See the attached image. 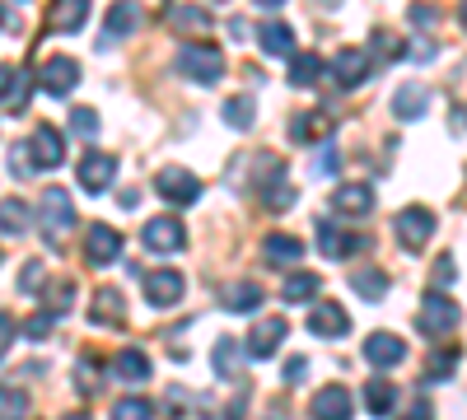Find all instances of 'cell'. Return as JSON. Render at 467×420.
I'll return each mask as SVG.
<instances>
[{
	"label": "cell",
	"mask_w": 467,
	"mask_h": 420,
	"mask_svg": "<svg viewBox=\"0 0 467 420\" xmlns=\"http://www.w3.org/2000/svg\"><path fill=\"white\" fill-rule=\"evenodd\" d=\"M229 33H234V37H239V43H244V37H248V33H253V28H248V24H244V19H229Z\"/></svg>",
	"instance_id": "53"
},
{
	"label": "cell",
	"mask_w": 467,
	"mask_h": 420,
	"mask_svg": "<svg viewBox=\"0 0 467 420\" xmlns=\"http://www.w3.org/2000/svg\"><path fill=\"white\" fill-rule=\"evenodd\" d=\"M154 192H160L169 206H192V201H202V182H197V173H187V169H160Z\"/></svg>",
	"instance_id": "5"
},
{
	"label": "cell",
	"mask_w": 467,
	"mask_h": 420,
	"mask_svg": "<svg viewBox=\"0 0 467 420\" xmlns=\"http://www.w3.org/2000/svg\"><path fill=\"white\" fill-rule=\"evenodd\" d=\"M145 248L150 252H160V257H169V252H182V243H187V229H182V220H173V215H160V220H150L145 224Z\"/></svg>",
	"instance_id": "7"
},
{
	"label": "cell",
	"mask_w": 467,
	"mask_h": 420,
	"mask_svg": "<svg viewBox=\"0 0 467 420\" xmlns=\"http://www.w3.org/2000/svg\"><path fill=\"white\" fill-rule=\"evenodd\" d=\"M308 332H314V336H323V341H337V336H346V332H350V318H346V309H341V303H332V299H318L314 309H308Z\"/></svg>",
	"instance_id": "12"
},
{
	"label": "cell",
	"mask_w": 467,
	"mask_h": 420,
	"mask_svg": "<svg viewBox=\"0 0 467 420\" xmlns=\"http://www.w3.org/2000/svg\"><path fill=\"white\" fill-rule=\"evenodd\" d=\"M304 374H308V360H285V384H304Z\"/></svg>",
	"instance_id": "49"
},
{
	"label": "cell",
	"mask_w": 467,
	"mask_h": 420,
	"mask_svg": "<svg viewBox=\"0 0 467 420\" xmlns=\"http://www.w3.org/2000/svg\"><path fill=\"white\" fill-rule=\"evenodd\" d=\"M425 108H431V89H425V85H402L393 94V118H402V122L425 118Z\"/></svg>",
	"instance_id": "25"
},
{
	"label": "cell",
	"mask_w": 467,
	"mask_h": 420,
	"mask_svg": "<svg viewBox=\"0 0 467 420\" xmlns=\"http://www.w3.org/2000/svg\"><path fill=\"white\" fill-rule=\"evenodd\" d=\"M28 206L19 197H5L0 201V234H28Z\"/></svg>",
	"instance_id": "37"
},
{
	"label": "cell",
	"mask_w": 467,
	"mask_h": 420,
	"mask_svg": "<svg viewBox=\"0 0 467 420\" xmlns=\"http://www.w3.org/2000/svg\"><path fill=\"white\" fill-rule=\"evenodd\" d=\"M290 136H295V145H318V140L332 136V118L318 112V108H308V112H299V118L290 122Z\"/></svg>",
	"instance_id": "21"
},
{
	"label": "cell",
	"mask_w": 467,
	"mask_h": 420,
	"mask_svg": "<svg viewBox=\"0 0 467 420\" xmlns=\"http://www.w3.org/2000/svg\"><path fill=\"white\" fill-rule=\"evenodd\" d=\"M28 415V397L15 384H0V420H24Z\"/></svg>",
	"instance_id": "38"
},
{
	"label": "cell",
	"mask_w": 467,
	"mask_h": 420,
	"mask_svg": "<svg viewBox=\"0 0 467 420\" xmlns=\"http://www.w3.org/2000/svg\"><path fill=\"white\" fill-rule=\"evenodd\" d=\"M262 285H253V281H234V285H224V294H220V309L224 313H257L262 309Z\"/></svg>",
	"instance_id": "20"
},
{
	"label": "cell",
	"mask_w": 467,
	"mask_h": 420,
	"mask_svg": "<svg viewBox=\"0 0 467 420\" xmlns=\"http://www.w3.org/2000/svg\"><path fill=\"white\" fill-rule=\"evenodd\" d=\"M350 290H356L360 299H369V303H379L388 294V276L379 271V266H356V271H350Z\"/></svg>",
	"instance_id": "31"
},
{
	"label": "cell",
	"mask_w": 467,
	"mask_h": 420,
	"mask_svg": "<svg viewBox=\"0 0 467 420\" xmlns=\"http://www.w3.org/2000/svg\"><path fill=\"white\" fill-rule=\"evenodd\" d=\"M10 173H15V178H28V173H33V155H28V145H19L15 155H10Z\"/></svg>",
	"instance_id": "47"
},
{
	"label": "cell",
	"mask_w": 467,
	"mask_h": 420,
	"mask_svg": "<svg viewBox=\"0 0 467 420\" xmlns=\"http://www.w3.org/2000/svg\"><path fill=\"white\" fill-rule=\"evenodd\" d=\"M28 94H33V75L10 66L5 85H0V108H5V112H15V118H19V112L28 108Z\"/></svg>",
	"instance_id": "23"
},
{
	"label": "cell",
	"mask_w": 467,
	"mask_h": 420,
	"mask_svg": "<svg viewBox=\"0 0 467 420\" xmlns=\"http://www.w3.org/2000/svg\"><path fill=\"white\" fill-rule=\"evenodd\" d=\"M398 420H435V411H431V402H411Z\"/></svg>",
	"instance_id": "50"
},
{
	"label": "cell",
	"mask_w": 467,
	"mask_h": 420,
	"mask_svg": "<svg viewBox=\"0 0 467 420\" xmlns=\"http://www.w3.org/2000/svg\"><path fill=\"white\" fill-rule=\"evenodd\" d=\"M89 323H99V327H117L122 323V294L117 290H94V303H89Z\"/></svg>",
	"instance_id": "30"
},
{
	"label": "cell",
	"mask_w": 467,
	"mask_h": 420,
	"mask_svg": "<svg viewBox=\"0 0 467 420\" xmlns=\"http://www.w3.org/2000/svg\"><path fill=\"white\" fill-rule=\"evenodd\" d=\"M257 47H262L266 56H295V28L281 24V19H266V24L257 28Z\"/></svg>",
	"instance_id": "22"
},
{
	"label": "cell",
	"mask_w": 467,
	"mask_h": 420,
	"mask_svg": "<svg viewBox=\"0 0 467 420\" xmlns=\"http://www.w3.org/2000/svg\"><path fill=\"white\" fill-rule=\"evenodd\" d=\"M318 248H323V257H350L356 248H365V239L356 229H341L337 220H318Z\"/></svg>",
	"instance_id": "16"
},
{
	"label": "cell",
	"mask_w": 467,
	"mask_h": 420,
	"mask_svg": "<svg viewBox=\"0 0 467 420\" xmlns=\"http://www.w3.org/2000/svg\"><path fill=\"white\" fill-rule=\"evenodd\" d=\"M462 122H467V118H462Z\"/></svg>",
	"instance_id": "58"
},
{
	"label": "cell",
	"mask_w": 467,
	"mask_h": 420,
	"mask_svg": "<svg viewBox=\"0 0 467 420\" xmlns=\"http://www.w3.org/2000/svg\"><path fill=\"white\" fill-rule=\"evenodd\" d=\"M75 384H80V393H99V384H103V374H99V360L80 355V374H75Z\"/></svg>",
	"instance_id": "45"
},
{
	"label": "cell",
	"mask_w": 467,
	"mask_h": 420,
	"mask_svg": "<svg viewBox=\"0 0 467 420\" xmlns=\"http://www.w3.org/2000/svg\"><path fill=\"white\" fill-rule=\"evenodd\" d=\"M350 411H356V402H350V388H341V384L318 388L314 406H308V415H314V420H350Z\"/></svg>",
	"instance_id": "15"
},
{
	"label": "cell",
	"mask_w": 467,
	"mask_h": 420,
	"mask_svg": "<svg viewBox=\"0 0 467 420\" xmlns=\"http://www.w3.org/2000/svg\"><path fill=\"white\" fill-rule=\"evenodd\" d=\"M453 364H458V351L444 346L431 364H425V378H420V384H444V378H453Z\"/></svg>",
	"instance_id": "39"
},
{
	"label": "cell",
	"mask_w": 467,
	"mask_h": 420,
	"mask_svg": "<svg viewBox=\"0 0 467 420\" xmlns=\"http://www.w3.org/2000/svg\"><path fill=\"white\" fill-rule=\"evenodd\" d=\"M411 24H420V28L431 24V28H435V10H431V5H411Z\"/></svg>",
	"instance_id": "52"
},
{
	"label": "cell",
	"mask_w": 467,
	"mask_h": 420,
	"mask_svg": "<svg viewBox=\"0 0 467 420\" xmlns=\"http://www.w3.org/2000/svg\"><path fill=\"white\" fill-rule=\"evenodd\" d=\"M28 155H33V169H61L66 164V136L57 127H37L28 140Z\"/></svg>",
	"instance_id": "11"
},
{
	"label": "cell",
	"mask_w": 467,
	"mask_h": 420,
	"mask_svg": "<svg viewBox=\"0 0 467 420\" xmlns=\"http://www.w3.org/2000/svg\"><path fill=\"white\" fill-rule=\"evenodd\" d=\"M89 19V0H57L52 5V28L57 33H80Z\"/></svg>",
	"instance_id": "29"
},
{
	"label": "cell",
	"mask_w": 467,
	"mask_h": 420,
	"mask_svg": "<svg viewBox=\"0 0 467 420\" xmlns=\"http://www.w3.org/2000/svg\"><path fill=\"white\" fill-rule=\"evenodd\" d=\"M458 318H462L458 303L444 290H431V294H425V303H420V336L425 341H444L458 327Z\"/></svg>",
	"instance_id": "2"
},
{
	"label": "cell",
	"mask_w": 467,
	"mask_h": 420,
	"mask_svg": "<svg viewBox=\"0 0 467 420\" xmlns=\"http://www.w3.org/2000/svg\"><path fill=\"white\" fill-rule=\"evenodd\" d=\"M52 327H57V313H52V309H43V313H33L19 332H24L28 341H47V336H52Z\"/></svg>",
	"instance_id": "43"
},
{
	"label": "cell",
	"mask_w": 467,
	"mask_h": 420,
	"mask_svg": "<svg viewBox=\"0 0 467 420\" xmlns=\"http://www.w3.org/2000/svg\"><path fill=\"white\" fill-rule=\"evenodd\" d=\"M257 5H266V10H271V5H281V0H257Z\"/></svg>",
	"instance_id": "57"
},
{
	"label": "cell",
	"mask_w": 467,
	"mask_h": 420,
	"mask_svg": "<svg viewBox=\"0 0 467 420\" xmlns=\"http://www.w3.org/2000/svg\"><path fill=\"white\" fill-rule=\"evenodd\" d=\"M112 420H154V406L145 397H122L112 406Z\"/></svg>",
	"instance_id": "41"
},
{
	"label": "cell",
	"mask_w": 467,
	"mask_h": 420,
	"mask_svg": "<svg viewBox=\"0 0 467 420\" xmlns=\"http://www.w3.org/2000/svg\"><path fill=\"white\" fill-rule=\"evenodd\" d=\"M369 75H374V61H369L365 47H341V52H337V61H332V80H337L341 89L365 85Z\"/></svg>",
	"instance_id": "6"
},
{
	"label": "cell",
	"mask_w": 467,
	"mask_h": 420,
	"mask_svg": "<svg viewBox=\"0 0 467 420\" xmlns=\"http://www.w3.org/2000/svg\"><path fill=\"white\" fill-rule=\"evenodd\" d=\"M262 201H266V210H290L295 206V187L285 182V169L262 182Z\"/></svg>",
	"instance_id": "34"
},
{
	"label": "cell",
	"mask_w": 467,
	"mask_h": 420,
	"mask_svg": "<svg viewBox=\"0 0 467 420\" xmlns=\"http://www.w3.org/2000/svg\"><path fill=\"white\" fill-rule=\"evenodd\" d=\"M173 66L187 75L192 85H220V75H224V52L211 47V43H187V47L173 56Z\"/></svg>",
	"instance_id": "1"
},
{
	"label": "cell",
	"mask_w": 467,
	"mask_h": 420,
	"mask_svg": "<svg viewBox=\"0 0 467 420\" xmlns=\"http://www.w3.org/2000/svg\"><path fill=\"white\" fill-rule=\"evenodd\" d=\"M365 360H369L374 369H393V364L407 360V341L393 336V332H369V336H365Z\"/></svg>",
	"instance_id": "13"
},
{
	"label": "cell",
	"mask_w": 467,
	"mask_h": 420,
	"mask_svg": "<svg viewBox=\"0 0 467 420\" xmlns=\"http://www.w3.org/2000/svg\"><path fill=\"white\" fill-rule=\"evenodd\" d=\"M211 364H215V374L224 378V384H234V378L244 374V341L239 336H220L215 351H211Z\"/></svg>",
	"instance_id": "19"
},
{
	"label": "cell",
	"mask_w": 467,
	"mask_h": 420,
	"mask_svg": "<svg viewBox=\"0 0 467 420\" xmlns=\"http://www.w3.org/2000/svg\"><path fill=\"white\" fill-rule=\"evenodd\" d=\"M112 374L122 378V384H145V378H150V355L145 351H117Z\"/></svg>",
	"instance_id": "32"
},
{
	"label": "cell",
	"mask_w": 467,
	"mask_h": 420,
	"mask_svg": "<svg viewBox=\"0 0 467 420\" xmlns=\"http://www.w3.org/2000/svg\"><path fill=\"white\" fill-rule=\"evenodd\" d=\"M365 406H369V415H388L398 406V388L388 384V378H369L365 384Z\"/></svg>",
	"instance_id": "35"
},
{
	"label": "cell",
	"mask_w": 467,
	"mask_h": 420,
	"mask_svg": "<svg viewBox=\"0 0 467 420\" xmlns=\"http://www.w3.org/2000/svg\"><path fill=\"white\" fill-rule=\"evenodd\" d=\"M435 210H425V206H407L398 220H393V234H398V243L407 248V252H420L425 243H431V234H435Z\"/></svg>",
	"instance_id": "4"
},
{
	"label": "cell",
	"mask_w": 467,
	"mask_h": 420,
	"mask_svg": "<svg viewBox=\"0 0 467 420\" xmlns=\"http://www.w3.org/2000/svg\"><path fill=\"white\" fill-rule=\"evenodd\" d=\"M290 336V327H285V318H266V323H257L253 332H248V355L253 360H271L281 351V341Z\"/></svg>",
	"instance_id": "14"
},
{
	"label": "cell",
	"mask_w": 467,
	"mask_h": 420,
	"mask_svg": "<svg viewBox=\"0 0 467 420\" xmlns=\"http://www.w3.org/2000/svg\"><path fill=\"white\" fill-rule=\"evenodd\" d=\"M453 276H458V266H453V257H440V266H435V281H440V285H449Z\"/></svg>",
	"instance_id": "51"
},
{
	"label": "cell",
	"mask_w": 467,
	"mask_h": 420,
	"mask_svg": "<svg viewBox=\"0 0 467 420\" xmlns=\"http://www.w3.org/2000/svg\"><path fill=\"white\" fill-rule=\"evenodd\" d=\"M75 173H80V187H85L89 197H103L108 187H112V178H117V159H112V155H103V149H89V155L80 159V169H75Z\"/></svg>",
	"instance_id": "8"
},
{
	"label": "cell",
	"mask_w": 467,
	"mask_h": 420,
	"mask_svg": "<svg viewBox=\"0 0 467 420\" xmlns=\"http://www.w3.org/2000/svg\"><path fill=\"white\" fill-rule=\"evenodd\" d=\"M299 252H304V243L290 239V234H266V239H262V261H266V266H295Z\"/></svg>",
	"instance_id": "27"
},
{
	"label": "cell",
	"mask_w": 467,
	"mask_h": 420,
	"mask_svg": "<svg viewBox=\"0 0 467 420\" xmlns=\"http://www.w3.org/2000/svg\"><path fill=\"white\" fill-rule=\"evenodd\" d=\"M169 24H173L178 33H206V28H211V10H206V5H173V10H169Z\"/></svg>",
	"instance_id": "33"
},
{
	"label": "cell",
	"mask_w": 467,
	"mask_h": 420,
	"mask_svg": "<svg viewBox=\"0 0 467 420\" xmlns=\"http://www.w3.org/2000/svg\"><path fill=\"white\" fill-rule=\"evenodd\" d=\"M37 85H43L52 98H66L75 85H80V66H75L70 56H47L43 70H37Z\"/></svg>",
	"instance_id": "9"
},
{
	"label": "cell",
	"mask_w": 467,
	"mask_h": 420,
	"mask_svg": "<svg viewBox=\"0 0 467 420\" xmlns=\"http://www.w3.org/2000/svg\"><path fill=\"white\" fill-rule=\"evenodd\" d=\"M224 122H229L234 131H248V127H253V98H244V94L229 98V103H224Z\"/></svg>",
	"instance_id": "40"
},
{
	"label": "cell",
	"mask_w": 467,
	"mask_h": 420,
	"mask_svg": "<svg viewBox=\"0 0 467 420\" xmlns=\"http://www.w3.org/2000/svg\"><path fill=\"white\" fill-rule=\"evenodd\" d=\"M70 303H75V285L70 281H61V285H52L47 290V309L61 318V313H70Z\"/></svg>",
	"instance_id": "44"
},
{
	"label": "cell",
	"mask_w": 467,
	"mask_h": 420,
	"mask_svg": "<svg viewBox=\"0 0 467 420\" xmlns=\"http://www.w3.org/2000/svg\"><path fill=\"white\" fill-rule=\"evenodd\" d=\"M140 5L136 0H117V5L108 10V19H103V43H122L127 33H136L140 28Z\"/></svg>",
	"instance_id": "17"
},
{
	"label": "cell",
	"mask_w": 467,
	"mask_h": 420,
	"mask_svg": "<svg viewBox=\"0 0 467 420\" xmlns=\"http://www.w3.org/2000/svg\"><path fill=\"white\" fill-rule=\"evenodd\" d=\"M365 52H369L374 70H379V66H388V61H398V56H402V37H393V33H383V28H379V33H369V47H365Z\"/></svg>",
	"instance_id": "36"
},
{
	"label": "cell",
	"mask_w": 467,
	"mask_h": 420,
	"mask_svg": "<svg viewBox=\"0 0 467 420\" xmlns=\"http://www.w3.org/2000/svg\"><path fill=\"white\" fill-rule=\"evenodd\" d=\"M458 19H462V28H467V0H462V5H458Z\"/></svg>",
	"instance_id": "56"
},
{
	"label": "cell",
	"mask_w": 467,
	"mask_h": 420,
	"mask_svg": "<svg viewBox=\"0 0 467 420\" xmlns=\"http://www.w3.org/2000/svg\"><path fill=\"white\" fill-rule=\"evenodd\" d=\"M10 341H15V318H10V313H0V360H5Z\"/></svg>",
	"instance_id": "48"
},
{
	"label": "cell",
	"mask_w": 467,
	"mask_h": 420,
	"mask_svg": "<svg viewBox=\"0 0 467 420\" xmlns=\"http://www.w3.org/2000/svg\"><path fill=\"white\" fill-rule=\"evenodd\" d=\"M318 294H323L318 271H290L285 285H281V299H285V303H314Z\"/></svg>",
	"instance_id": "28"
},
{
	"label": "cell",
	"mask_w": 467,
	"mask_h": 420,
	"mask_svg": "<svg viewBox=\"0 0 467 420\" xmlns=\"http://www.w3.org/2000/svg\"><path fill=\"white\" fill-rule=\"evenodd\" d=\"M37 220H43V234L57 243L66 239L75 229V206H70V192H61V187H47L43 201H37Z\"/></svg>",
	"instance_id": "3"
},
{
	"label": "cell",
	"mask_w": 467,
	"mask_h": 420,
	"mask_svg": "<svg viewBox=\"0 0 467 420\" xmlns=\"http://www.w3.org/2000/svg\"><path fill=\"white\" fill-rule=\"evenodd\" d=\"M323 75H327V66H323L318 52H295V56H290V85H295V89H314Z\"/></svg>",
	"instance_id": "26"
},
{
	"label": "cell",
	"mask_w": 467,
	"mask_h": 420,
	"mask_svg": "<svg viewBox=\"0 0 467 420\" xmlns=\"http://www.w3.org/2000/svg\"><path fill=\"white\" fill-rule=\"evenodd\" d=\"M0 24H10V28H15V15H10L5 5H0Z\"/></svg>",
	"instance_id": "54"
},
{
	"label": "cell",
	"mask_w": 467,
	"mask_h": 420,
	"mask_svg": "<svg viewBox=\"0 0 467 420\" xmlns=\"http://www.w3.org/2000/svg\"><path fill=\"white\" fill-rule=\"evenodd\" d=\"M140 290H145V299L154 303V309H173V303L182 299V290H187V281L178 276V271H150V276H140Z\"/></svg>",
	"instance_id": "10"
},
{
	"label": "cell",
	"mask_w": 467,
	"mask_h": 420,
	"mask_svg": "<svg viewBox=\"0 0 467 420\" xmlns=\"http://www.w3.org/2000/svg\"><path fill=\"white\" fill-rule=\"evenodd\" d=\"M43 276H47V271H43V261L33 257V261L24 266V271H19V294H33L37 285H43Z\"/></svg>",
	"instance_id": "46"
},
{
	"label": "cell",
	"mask_w": 467,
	"mask_h": 420,
	"mask_svg": "<svg viewBox=\"0 0 467 420\" xmlns=\"http://www.w3.org/2000/svg\"><path fill=\"white\" fill-rule=\"evenodd\" d=\"M70 131L85 136V140H94V136H99V112H94V108H70Z\"/></svg>",
	"instance_id": "42"
},
{
	"label": "cell",
	"mask_w": 467,
	"mask_h": 420,
	"mask_svg": "<svg viewBox=\"0 0 467 420\" xmlns=\"http://www.w3.org/2000/svg\"><path fill=\"white\" fill-rule=\"evenodd\" d=\"M332 206L341 215H369L374 210V192H369L365 182H341L337 192H332Z\"/></svg>",
	"instance_id": "24"
},
{
	"label": "cell",
	"mask_w": 467,
	"mask_h": 420,
	"mask_svg": "<svg viewBox=\"0 0 467 420\" xmlns=\"http://www.w3.org/2000/svg\"><path fill=\"white\" fill-rule=\"evenodd\" d=\"M61 420H94V415H85V411H70V415H61Z\"/></svg>",
	"instance_id": "55"
},
{
	"label": "cell",
	"mask_w": 467,
	"mask_h": 420,
	"mask_svg": "<svg viewBox=\"0 0 467 420\" xmlns=\"http://www.w3.org/2000/svg\"><path fill=\"white\" fill-rule=\"evenodd\" d=\"M85 252L94 266H112L117 257H122V234H117L112 224H94L89 239H85Z\"/></svg>",
	"instance_id": "18"
}]
</instances>
